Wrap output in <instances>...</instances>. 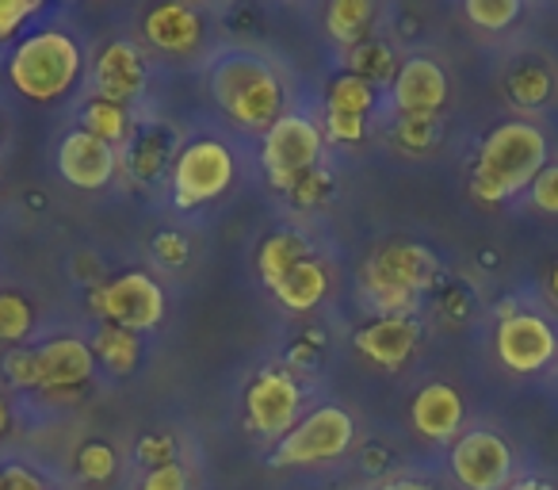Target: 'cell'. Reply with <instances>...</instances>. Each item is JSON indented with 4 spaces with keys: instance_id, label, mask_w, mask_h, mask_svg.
<instances>
[{
    "instance_id": "8992f818",
    "label": "cell",
    "mask_w": 558,
    "mask_h": 490,
    "mask_svg": "<svg viewBox=\"0 0 558 490\" xmlns=\"http://www.w3.org/2000/svg\"><path fill=\"white\" fill-rule=\"evenodd\" d=\"M93 307L111 326L142 334V330H154L165 319V291L146 273H126L116 276L111 284H104V288H96Z\"/></svg>"
},
{
    "instance_id": "8fae6325",
    "label": "cell",
    "mask_w": 558,
    "mask_h": 490,
    "mask_svg": "<svg viewBox=\"0 0 558 490\" xmlns=\"http://www.w3.org/2000/svg\"><path fill=\"white\" fill-rule=\"evenodd\" d=\"M436 276H440V261H436L425 246H410V241L383 246L364 268V280L390 284V288L410 291V296H421L425 288H433Z\"/></svg>"
},
{
    "instance_id": "5bb4252c",
    "label": "cell",
    "mask_w": 558,
    "mask_h": 490,
    "mask_svg": "<svg viewBox=\"0 0 558 490\" xmlns=\"http://www.w3.org/2000/svg\"><path fill=\"white\" fill-rule=\"evenodd\" d=\"M448 100V77L433 58H410L395 77V104L402 116H436Z\"/></svg>"
},
{
    "instance_id": "f546056e",
    "label": "cell",
    "mask_w": 558,
    "mask_h": 490,
    "mask_svg": "<svg viewBox=\"0 0 558 490\" xmlns=\"http://www.w3.org/2000/svg\"><path fill=\"white\" fill-rule=\"evenodd\" d=\"M35 12H39V0H0V43L12 39Z\"/></svg>"
},
{
    "instance_id": "cb8c5ba5",
    "label": "cell",
    "mask_w": 558,
    "mask_h": 490,
    "mask_svg": "<svg viewBox=\"0 0 558 490\" xmlns=\"http://www.w3.org/2000/svg\"><path fill=\"white\" fill-rule=\"evenodd\" d=\"M85 131L88 134H96L100 142H119L126 134V111H123V104H111V100H100L96 96L93 104H88V111H85Z\"/></svg>"
},
{
    "instance_id": "7bdbcfd3",
    "label": "cell",
    "mask_w": 558,
    "mask_h": 490,
    "mask_svg": "<svg viewBox=\"0 0 558 490\" xmlns=\"http://www.w3.org/2000/svg\"><path fill=\"white\" fill-rule=\"evenodd\" d=\"M550 291H555V299H558V268H555V276H550Z\"/></svg>"
},
{
    "instance_id": "2e32d148",
    "label": "cell",
    "mask_w": 558,
    "mask_h": 490,
    "mask_svg": "<svg viewBox=\"0 0 558 490\" xmlns=\"http://www.w3.org/2000/svg\"><path fill=\"white\" fill-rule=\"evenodd\" d=\"M417 345L413 319H379L356 334V349L379 368H402Z\"/></svg>"
},
{
    "instance_id": "b9f144b4",
    "label": "cell",
    "mask_w": 558,
    "mask_h": 490,
    "mask_svg": "<svg viewBox=\"0 0 558 490\" xmlns=\"http://www.w3.org/2000/svg\"><path fill=\"white\" fill-rule=\"evenodd\" d=\"M512 490H550V487H543V482H517Z\"/></svg>"
},
{
    "instance_id": "484cf974",
    "label": "cell",
    "mask_w": 558,
    "mask_h": 490,
    "mask_svg": "<svg viewBox=\"0 0 558 490\" xmlns=\"http://www.w3.org/2000/svg\"><path fill=\"white\" fill-rule=\"evenodd\" d=\"M32 334V307L16 291H0V342H24Z\"/></svg>"
},
{
    "instance_id": "603a6c76",
    "label": "cell",
    "mask_w": 558,
    "mask_h": 490,
    "mask_svg": "<svg viewBox=\"0 0 558 490\" xmlns=\"http://www.w3.org/2000/svg\"><path fill=\"white\" fill-rule=\"evenodd\" d=\"M372 104H375V85L364 77H352V73L333 81V88H329V111H341V116L364 119L372 111Z\"/></svg>"
},
{
    "instance_id": "ab89813d",
    "label": "cell",
    "mask_w": 558,
    "mask_h": 490,
    "mask_svg": "<svg viewBox=\"0 0 558 490\" xmlns=\"http://www.w3.org/2000/svg\"><path fill=\"white\" fill-rule=\"evenodd\" d=\"M383 490H428L425 482H410V479H395V482H387Z\"/></svg>"
},
{
    "instance_id": "9a60e30c",
    "label": "cell",
    "mask_w": 558,
    "mask_h": 490,
    "mask_svg": "<svg viewBox=\"0 0 558 490\" xmlns=\"http://www.w3.org/2000/svg\"><path fill=\"white\" fill-rule=\"evenodd\" d=\"M146 85V65H142V55L131 47V43H111L108 50L96 62V88H100V100L111 104H131L134 96Z\"/></svg>"
},
{
    "instance_id": "83f0119b",
    "label": "cell",
    "mask_w": 558,
    "mask_h": 490,
    "mask_svg": "<svg viewBox=\"0 0 558 490\" xmlns=\"http://www.w3.org/2000/svg\"><path fill=\"white\" fill-rule=\"evenodd\" d=\"M509 93H512V100L524 104V108L543 104V100H547V93H550L547 70H539V65H524V70H517V73H512V81H509Z\"/></svg>"
},
{
    "instance_id": "ba28073f",
    "label": "cell",
    "mask_w": 558,
    "mask_h": 490,
    "mask_svg": "<svg viewBox=\"0 0 558 490\" xmlns=\"http://www.w3.org/2000/svg\"><path fill=\"white\" fill-rule=\"evenodd\" d=\"M299 403H303L299 383L288 372L268 368L248 387V421L264 437H288L299 426Z\"/></svg>"
},
{
    "instance_id": "7c38bea8",
    "label": "cell",
    "mask_w": 558,
    "mask_h": 490,
    "mask_svg": "<svg viewBox=\"0 0 558 490\" xmlns=\"http://www.w3.org/2000/svg\"><path fill=\"white\" fill-rule=\"evenodd\" d=\"M58 172L70 180L73 188L96 192L116 177V150L108 142H100L88 131H73L58 146Z\"/></svg>"
},
{
    "instance_id": "60d3db41",
    "label": "cell",
    "mask_w": 558,
    "mask_h": 490,
    "mask_svg": "<svg viewBox=\"0 0 558 490\" xmlns=\"http://www.w3.org/2000/svg\"><path fill=\"white\" fill-rule=\"evenodd\" d=\"M9 421H12V414H9V403L0 398V437L9 433Z\"/></svg>"
},
{
    "instance_id": "1f68e13d",
    "label": "cell",
    "mask_w": 558,
    "mask_h": 490,
    "mask_svg": "<svg viewBox=\"0 0 558 490\" xmlns=\"http://www.w3.org/2000/svg\"><path fill=\"white\" fill-rule=\"evenodd\" d=\"M532 203L539 211H547V215H558V165H547L532 180Z\"/></svg>"
},
{
    "instance_id": "f35d334b",
    "label": "cell",
    "mask_w": 558,
    "mask_h": 490,
    "mask_svg": "<svg viewBox=\"0 0 558 490\" xmlns=\"http://www.w3.org/2000/svg\"><path fill=\"white\" fill-rule=\"evenodd\" d=\"M326 180H329L326 172H311V177H306L303 184L295 188V200L299 203H314V200H318L322 188H326Z\"/></svg>"
},
{
    "instance_id": "e0dca14e",
    "label": "cell",
    "mask_w": 558,
    "mask_h": 490,
    "mask_svg": "<svg viewBox=\"0 0 558 490\" xmlns=\"http://www.w3.org/2000/svg\"><path fill=\"white\" fill-rule=\"evenodd\" d=\"M413 426L417 433L433 437V441H448L459 426H463V398L448 383H428L421 395L413 398Z\"/></svg>"
},
{
    "instance_id": "74e56055",
    "label": "cell",
    "mask_w": 558,
    "mask_h": 490,
    "mask_svg": "<svg viewBox=\"0 0 558 490\" xmlns=\"http://www.w3.org/2000/svg\"><path fill=\"white\" fill-rule=\"evenodd\" d=\"M157 258H165L169 265H180V261L187 258V246L177 234H161V238H157Z\"/></svg>"
},
{
    "instance_id": "7a4b0ae2",
    "label": "cell",
    "mask_w": 558,
    "mask_h": 490,
    "mask_svg": "<svg viewBox=\"0 0 558 490\" xmlns=\"http://www.w3.org/2000/svg\"><path fill=\"white\" fill-rule=\"evenodd\" d=\"M210 88L222 111L245 131H264L279 123L283 111V85L268 70V62L253 55H226L210 73Z\"/></svg>"
},
{
    "instance_id": "d6986e66",
    "label": "cell",
    "mask_w": 558,
    "mask_h": 490,
    "mask_svg": "<svg viewBox=\"0 0 558 490\" xmlns=\"http://www.w3.org/2000/svg\"><path fill=\"white\" fill-rule=\"evenodd\" d=\"M306 258H311V246H306L303 234L279 230V234H271V238L260 246V258H256V265H260L264 284H268V288H276V284L288 280L291 268L303 265Z\"/></svg>"
},
{
    "instance_id": "44dd1931",
    "label": "cell",
    "mask_w": 558,
    "mask_h": 490,
    "mask_svg": "<svg viewBox=\"0 0 558 490\" xmlns=\"http://www.w3.org/2000/svg\"><path fill=\"white\" fill-rule=\"evenodd\" d=\"M93 352L100 357L104 368H111L116 375H126V372H134V368H138L142 345H138V337H134L131 330L111 326V322H108V326H104L100 334H96Z\"/></svg>"
},
{
    "instance_id": "7402d4cb",
    "label": "cell",
    "mask_w": 558,
    "mask_h": 490,
    "mask_svg": "<svg viewBox=\"0 0 558 490\" xmlns=\"http://www.w3.org/2000/svg\"><path fill=\"white\" fill-rule=\"evenodd\" d=\"M375 9L367 0H333L329 4V16H326V27L337 43H349V47H360L364 39L367 24H372Z\"/></svg>"
},
{
    "instance_id": "5b68a950",
    "label": "cell",
    "mask_w": 558,
    "mask_h": 490,
    "mask_svg": "<svg viewBox=\"0 0 558 490\" xmlns=\"http://www.w3.org/2000/svg\"><path fill=\"white\" fill-rule=\"evenodd\" d=\"M322 154V131L303 116H279V123L264 134V169L268 180L283 192H295Z\"/></svg>"
},
{
    "instance_id": "e575fe53",
    "label": "cell",
    "mask_w": 558,
    "mask_h": 490,
    "mask_svg": "<svg viewBox=\"0 0 558 490\" xmlns=\"http://www.w3.org/2000/svg\"><path fill=\"white\" fill-rule=\"evenodd\" d=\"M329 134H333L337 142H360L364 139V119L329 111Z\"/></svg>"
},
{
    "instance_id": "52a82bcc",
    "label": "cell",
    "mask_w": 558,
    "mask_h": 490,
    "mask_svg": "<svg viewBox=\"0 0 558 490\" xmlns=\"http://www.w3.org/2000/svg\"><path fill=\"white\" fill-rule=\"evenodd\" d=\"M233 184V157L222 142H192L184 154L177 157L172 169V188H177L180 207H199V203L222 195Z\"/></svg>"
},
{
    "instance_id": "ac0fdd59",
    "label": "cell",
    "mask_w": 558,
    "mask_h": 490,
    "mask_svg": "<svg viewBox=\"0 0 558 490\" xmlns=\"http://www.w3.org/2000/svg\"><path fill=\"white\" fill-rule=\"evenodd\" d=\"M146 39L157 50H169V55H187V50L199 47L203 24L199 12L187 9V4H161L146 16Z\"/></svg>"
},
{
    "instance_id": "836d02e7",
    "label": "cell",
    "mask_w": 558,
    "mask_h": 490,
    "mask_svg": "<svg viewBox=\"0 0 558 490\" xmlns=\"http://www.w3.org/2000/svg\"><path fill=\"white\" fill-rule=\"evenodd\" d=\"M142 490H187V471L180 464L154 467V471L146 475V487Z\"/></svg>"
},
{
    "instance_id": "8d00e7d4",
    "label": "cell",
    "mask_w": 558,
    "mask_h": 490,
    "mask_svg": "<svg viewBox=\"0 0 558 490\" xmlns=\"http://www.w3.org/2000/svg\"><path fill=\"white\" fill-rule=\"evenodd\" d=\"M138 456L149 459L154 467L172 464V441H169V437H146V441L138 444Z\"/></svg>"
},
{
    "instance_id": "9c48e42d",
    "label": "cell",
    "mask_w": 558,
    "mask_h": 490,
    "mask_svg": "<svg viewBox=\"0 0 558 490\" xmlns=\"http://www.w3.org/2000/svg\"><path fill=\"white\" fill-rule=\"evenodd\" d=\"M451 471L466 490H501L512 471L509 444L497 433H486V429L466 433L451 452Z\"/></svg>"
},
{
    "instance_id": "d4e9b609",
    "label": "cell",
    "mask_w": 558,
    "mask_h": 490,
    "mask_svg": "<svg viewBox=\"0 0 558 490\" xmlns=\"http://www.w3.org/2000/svg\"><path fill=\"white\" fill-rule=\"evenodd\" d=\"M349 70H352V77H364L375 85L379 77L395 73V55H390V47H383V43H360L349 55Z\"/></svg>"
},
{
    "instance_id": "3957f363",
    "label": "cell",
    "mask_w": 558,
    "mask_h": 490,
    "mask_svg": "<svg viewBox=\"0 0 558 490\" xmlns=\"http://www.w3.org/2000/svg\"><path fill=\"white\" fill-rule=\"evenodd\" d=\"M9 77L27 100H58L81 77V47L65 32H39L16 47L9 62Z\"/></svg>"
},
{
    "instance_id": "6da1fadb",
    "label": "cell",
    "mask_w": 558,
    "mask_h": 490,
    "mask_svg": "<svg viewBox=\"0 0 558 490\" xmlns=\"http://www.w3.org/2000/svg\"><path fill=\"white\" fill-rule=\"evenodd\" d=\"M547 169V139L532 123H505L482 142L471 188L478 200L501 203Z\"/></svg>"
},
{
    "instance_id": "f1b7e54d",
    "label": "cell",
    "mask_w": 558,
    "mask_h": 490,
    "mask_svg": "<svg viewBox=\"0 0 558 490\" xmlns=\"http://www.w3.org/2000/svg\"><path fill=\"white\" fill-rule=\"evenodd\" d=\"M77 467L88 482H108L111 471H116V452L108 444H85L77 456Z\"/></svg>"
},
{
    "instance_id": "30bf717a",
    "label": "cell",
    "mask_w": 558,
    "mask_h": 490,
    "mask_svg": "<svg viewBox=\"0 0 558 490\" xmlns=\"http://www.w3.org/2000/svg\"><path fill=\"white\" fill-rule=\"evenodd\" d=\"M555 330L539 314H509L497 326V357L512 372H539L555 360Z\"/></svg>"
},
{
    "instance_id": "4fadbf2b",
    "label": "cell",
    "mask_w": 558,
    "mask_h": 490,
    "mask_svg": "<svg viewBox=\"0 0 558 490\" xmlns=\"http://www.w3.org/2000/svg\"><path fill=\"white\" fill-rule=\"evenodd\" d=\"M35 364H39V387L50 395H62L93 375L96 352L93 345L77 342V337H54V342L35 349Z\"/></svg>"
},
{
    "instance_id": "d590c367",
    "label": "cell",
    "mask_w": 558,
    "mask_h": 490,
    "mask_svg": "<svg viewBox=\"0 0 558 490\" xmlns=\"http://www.w3.org/2000/svg\"><path fill=\"white\" fill-rule=\"evenodd\" d=\"M0 490H43V482H39V475L27 471V467L9 464V467H0Z\"/></svg>"
},
{
    "instance_id": "d6a6232c",
    "label": "cell",
    "mask_w": 558,
    "mask_h": 490,
    "mask_svg": "<svg viewBox=\"0 0 558 490\" xmlns=\"http://www.w3.org/2000/svg\"><path fill=\"white\" fill-rule=\"evenodd\" d=\"M436 116H402V142L410 150H425L433 142Z\"/></svg>"
},
{
    "instance_id": "ffe728a7",
    "label": "cell",
    "mask_w": 558,
    "mask_h": 490,
    "mask_svg": "<svg viewBox=\"0 0 558 490\" xmlns=\"http://www.w3.org/2000/svg\"><path fill=\"white\" fill-rule=\"evenodd\" d=\"M276 299L288 311H311V307L322 303V296H326V268L318 265L314 258H306L303 265L291 268V276L283 284H276Z\"/></svg>"
},
{
    "instance_id": "4dcf8cb0",
    "label": "cell",
    "mask_w": 558,
    "mask_h": 490,
    "mask_svg": "<svg viewBox=\"0 0 558 490\" xmlns=\"http://www.w3.org/2000/svg\"><path fill=\"white\" fill-rule=\"evenodd\" d=\"M4 368H9V380L16 383V387H39V364H35V349L9 352Z\"/></svg>"
},
{
    "instance_id": "4316f807",
    "label": "cell",
    "mask_w": 558,
    "mask_h": 490,
    "mask_svg": "<svg viewBox=\"0 0 558 490\" xmlns=\"http://www.w3.org/2000/svg\"><path fill=\"white\" fill-rule=\"evenodd\" d=\"M520 16L517 0H466V20L482 32H501Z\"/></svg>"
},
{
    "instance_id": "277c9868",
    "label": "cell",
    "mask_w": 558,
    "mask_h": 490,
    "mask_svg": "<svg viewBox=\"0 0 558 490\" xmlns=\"http://www.w3.org/2000/svg\"><path fill=\"white\" fill-rule=\"evenodd\" d=\"M356 426H352L349 410L341 406H322V410L306 414L288 437H279V449L271 452L276 467H299V464H326L349 452Z\"/></svg>"
}]
</instances>
